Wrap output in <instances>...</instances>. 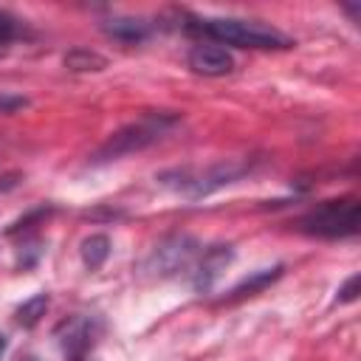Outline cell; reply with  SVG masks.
I'll use <instances>...</instances> for the list:
<instances>
[{
	"instance_id": "3",
	"label": "cell",
	"mask_w": 361,
	"mask_h": 361,
	"mask_svg": "<svg viewBox=\"0 0 361 361\" xmlns=\"http://www.w3.org/2000/svg\"><path fill=\"white\" fill-rule=\"evenodd\" d=\"M172 124H175V116H166V113H149V116L138 118L135 124H127V127H121L118 133H113V135L104 141V147H102L93 158H96V161H113V158L138 152V149H144L147 144L158 141Z\"/></svg>"
},
{
	"instance_id": "15",
	"label": "cell",
	"mask_w": 361,
	"mask_h": 361,
	"mask_svg": "<svg viewBox=\"0 0 361 361\" xmlns=\"http://www.w3.org/2000/svg\"><path fill=\"white\" fill-rule=\"evenodd\" d=\"M6 347H8V338H6V336H3V333H0V355H3V353H6Z\"/></svg>"
},
{
	"instance_id": "9",
	"label": "cell",
	"mask_w": 361,
	"mask_h": 361,
	"mask_svg": "<svg viewBox=\"0 0 361 361\" xmlns=\"http://www.w3.org/2000/svg\"><path fill=\"white\" fill-rule=\"evenodd\" d=\"M282 276V265H276V268H265V271H259V274H254L251 279H245L243 285H237L226 299L231 302V299H243V296H251V293H257V290H262L265 285H271L274 279H279Z\"/></svg>"
},
{
	"instance_id": "7",
	"label": "cell",
	"mask_w": 361,
	"mask_h": 361,
	"mask_svg": "<svg viewBox=\"0 0 361 361\" xmlns=\"http://www.w3.org/2000/svg\"><path fill=\"white\" fill-rule=\"evenodd\" d=\"M102 28L118 42H141L149 34V25L135 17H113V20H104Z\"/></svg>"
},
{
	"instance_id": "17",
	"label": "cell",
	"mask_w": 361,
	"mask_h": 361,
	"mask_svg": "<svg viewBox=\"0 0 361 361\" xmlns=\"http://www.w3.org/2000/svg\"><path fill=\"white\" fill-rule=\"evenodd\" d=\"M23 361H37V358H23Z\"/></svg>"
},
{
	"instance_id": "16",
	"label": "cell",
	"mask_w": 361,
	"mask_h": 361,
	"mask_svg": "<svg viewBox=\"0 0 361 361\" xmlns=\"http://www.w3.org/2000/svg\"><path fill=\"white\" fill-rule=\"evenodd\" d=\"M71 361H87V358H85V355H82V358H71Z\"/></svg>"
},
{
	"instance_id": "12",
	"label": "cell",
	"mask_w": 361,
	"mask_h": 361,
	"mask_svg": "<svg viewBox=\"0 0 361 361\" xmlns=\"http://www.w3.org/2000/svg\"><path fill=\"white\" fill-rule=\"evenodd\" d=\"M17 37H20V20L11 11L0 8V48L8 45L11 39H17Z\"/></svg>"
},
{
	"instance_id": "8",
	"label": "cell",
	"mask_w": 361,
	"mask_h": 361,
	"mask_svg": "<svg viewBox=\"0 0 361 361\" xmlns=\"http://www.w3.org/2000/svg\"><path fill=\"white\" fill-rule=\"evenodd\" d=\"M110 257V240L104 237V234H90L85 243H82V262L90 268V271H96V268H102V262Z\"/></svg>"
},
{
	"instance_id": "5",
	"label": "cell",
	"mask_w": 361,
	"mask_h": 361,
	"mask_svg": "<svg viewBox=\"0 0 361 361\" xmlns=\"http://www.w3.org/2000/svg\"><path fill=\"white\" fill-rule=\"evenodd\" d=\"M192 254H195V243L189 237H172V240H166L155 248L152 259H155V268L161 274H172L178 268H186Z\"/></svg>"
},
{
	"instance_id": "11",
	"label": "cell",
	"mask_w": 361,
	"mask_h": 361,
	"mask_svg": "<svg viewBox=\"0 0 361 361\" xmlns=\"http://www.w3.org/2000/svg\"><path fill=\"white\" fill-rule=\"evenodd\" d=\"M45 307H48V296L45 293H37L34 299H28V302H23L17 307V322L25 324V327H31V324L39 322V316H45Z\"/></svg>"
},
{
	"instance_id": "13",
	"label": "cell",
	"mask_w": 361,
	"mask_h": 361,
	"mask_svg": "<svg viewBox=\"0 0 361 361\" xmlns=\"http://www.w3.org/2000/svg\"><path fill=\"white\" fill-rule=\"evenodd\" d=\"M358 299V274H353L341 288H338V296H336V302H355Z\"/></svg>"
},
{
	"instance_id": "6",
	"label": "cell",
	"mask_w": 361,
	"mask_h": 361,
	"mask_svg": "<svg viewBox=\"0 0 361 361\" xmlns=\"http://www.w3.org/2000/svg\"><path fill=\"white\" fill-rule=\"evenodd\" d=\"M231 259V248L228 245H214L209 251H203V259L195 271V288L197 290H206L212 288V282L220 276V271L226 268V262Z\"/></svg>"
},
{
	"instance_id": "1",
	"label": "cell",
	"mask_w": 361,
	"mask_h": 361,
	"mask_svg": "<svg viewBox=\"0 0 361 361\" xmlns=\"http://www.w3.org/2000/svg\"><path fill=\"white\" fill-rule=\"evenodd\" d=\"M192 34H203L214 42L234 45V48H251V51H285L293 48V39L282 34L274 25H265L259 20H243V17H195L186 25Z\"/></svg>"
},
{
	"instance_id": "4",
	"label": "cell",
	"mask_w": 361,
	"mask_h": 361,
	"mask_svg": "<svg viewBox=\"0 0 361 361\" xmlns=\"http://www.w3.org/2000/svg\"><path fill=\"white\" fill-rule=\"evenodd\" d=\"M186 62L200 76H226V73L234 71V56L223 45H214V42H197V45H192Z\"/></svg>"
},
{
	"instance_id": "10",
	"label": "cell",
	"mask_w": 361,
	"mask_h": 361,
	"mask_svg": "<svg viewBox=\"0 0 361 361\" xmlns=\"http://www.w3.org/2000/svg\"><path fill=\"white\" fill-rule=\"evenodd\" d=\"M104 65H107V59L87 48H76L65 56V68H71V71H102Z\"/></svg>"
},
{
	"instance_id": "2",
	"label": "cell",
	"mask_w": 361,
	"mask_h": 361,
	"mask_svg": "<svg viewBox=\"0 0 361 361\" xmlns=\"http://www.w3.org/2000/svg\"><path fill=\"white\" fill-rule=\"evenodd\" d=\"M358 223H361V203L355 197H336L305 212L296 220V228L302 234L322 240H344L358 234Z\"/></svg>"
},
{
	"instance_id": "14",
	"label": "cell",
	"mask_w": 361,
	"mask_h": 361,
	"mask_svg": "<svg viewBox=\"0 0 361 361\" xmlns=\"http://www.w3.org/2000/svg\"><path fill=\"white\" fill-rule=\"evenodd\" d=\"M17 107H25V99L23 96H0V110L3 113H14Z\"/></svg>"
}]
</instances>
